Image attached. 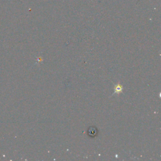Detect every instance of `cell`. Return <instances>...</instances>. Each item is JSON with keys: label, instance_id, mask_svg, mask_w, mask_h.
Returning a JSON list of instances; mask_svg holds the SVG:
<instances>
[{"label": "cell", "instance_id": "2", "mask_svg": "<svg viewBox=\"0 0 161 161\" xmlns=\"http://www.w3.org/2000/svg\"><path fill=\"white\" fill-rule=\"evenodd\" d=\"M89 130H91V132L89 133L90 135L94 136V135H95L96 134V130L94 128H91Z\"/></svg>", "mask_w": 161, "mask_h": 161}, {"label": "cell", "instance_id": "1", "mask_svg": "<svg viewBox=\"0 0 161 161\" xmlns=\"http://www.w3.org/2000/svg\"><path fill=\"white\" fill-rule=\"evenodd\" d=\"M114 93H118V94L120 93L123 91V86L120 84L115 85L114 87Z\"/></svg>", "mask_w": 161, "mask_h": 161}]
</instances>
